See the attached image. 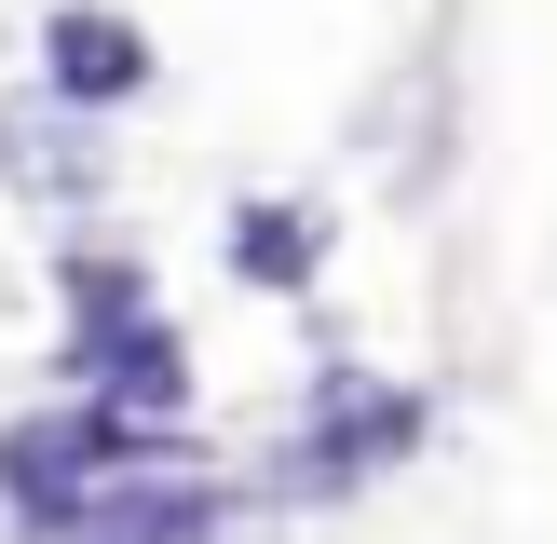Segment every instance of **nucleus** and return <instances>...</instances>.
Segmentation results:
<instances>
[{"label": "nucleus", "instance_id": "f257e3e1", "mask_svg": "<svg viewBox=\"0 0 557 544\" xmlns=\"http://www.w3.org/2000/svg\"><path fill=\"white\" fill-rule=\"evenodd\" d=\"M205 490H150V477H109V490H82L69 517H54V544H205Z\"/></svg>", "mask_w": 557, "mask_h": 544}, {"label": "nucleus", "instance_id": "f03ea898", "mask_svg": "<svg viewBox=\"0 0 557 544\" xmlns=\"http://www.w3.org/2000/svg\"><path fill=\"white\" fill-rule=\"evenodd\" d=\"M41 54H54V82H69L82 109H109V96H136V69H150V54H136V27H123V14H54V27H41Z\"/></svg>", "mask_w": 557, "mask_h": 544}]
</instances>
